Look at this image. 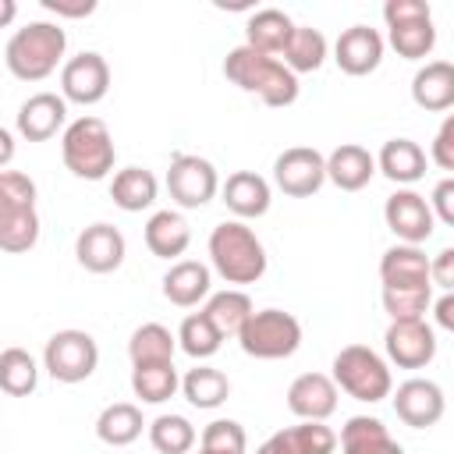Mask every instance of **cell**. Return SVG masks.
<instances>
[{
	"label": "cell",
	"mask_w": 454,
	"mask_h": 454,
	"mask_svg": "<svg viewBox=\"0 0 454 454\" xmlns=\"http://www.w3.org/2000/svg\"><path fill=\"white\" fill-rule=\"evenodd\" d=\"M255 454H298V450H294V443H291V433L280 429V433H273L270 440H262Z\"/></svg>",
	"instance_id": "681fc988"
},
{
	"label": "cell",
	"mask_w": 454,
	"mask_h": 454,
	"mask_svg": "<svg viewBox=\"0 0 454 454\" xmlns=\"http://www.w3.org/2000/svg\"><path fill=\"white\" fill-rule=\"evenodd\" d=\"M223 206L238 220H255L270 209V184L255 170H234L223 184Z\"/></svg>",
	"instance_id": "44dd1931"
},
{
	"label": "cell",
	"mask_w": 454,
	"mask_h": 454,
	"mask_svg": "<svg viewBox=\"0 0 454 454\" xmlns=\"http://www.w3.org/2000/svg\"><path fill=\"white\" fill-rule=\"evenodd\" d=\"M145 245L156 259H177L192 245V227L177 209H160L145 220Z\"/></svg>",
	"instance_id": "cb8c5ba5"
},
{
	"label": "cell",
	"mask_w": 454,
	"mask_h": 454,
	"mask_svg": "<svg viewBox=\"0 0 454 454\" xmlns=\"http://www.w3.org/2000/svg\"><path fill=\"white\" fill-rule=\"evenodd\" d=\"M245 429H241V422H234V419H216V422H209L206 429H202V443H199V450H206V454H245Z\"/></svg>",
	"instance_id": "ab89813d"
},
{
	"label": "cell",
	"mask_w": 454,
	"mask_h": 454,
	"mask_svg": "<svg viewBox=\"0 0 454 454\" xmlns=\"http://www.w3.org/2000/svg\"><path fill=\"white\" fill-rule=\"evenodd\" d=\"M333 60L344 74L351 78H362L369 71L380 67L383 60V35L369 25H351L337 35V46H333Z\"/></svg>",
	"instance_id": "5bb4252c"
},
{
	"label": "cell",
	"mask_w": 454,
	"mask_h": 454,
	"mask_svg": "<svg viewBox=\"0 0 454 454\" xmlns=\"http://www.w3.org/2000/svg\"><path fill=\"white\" fill-rule=\"evenodd\" d=\"M376 167L394 184H415V181L426 177V153L411 138H390V142H383V149L376 156Z\"/></svg>",
	"instance_id": "484cf974"
},
{
	"label": "cell",
	"mask_w": 454,
	"mask_h": 454,
	"mask_svg": "<svg viewBox=\"0 0 454 454\" xmlns=\"http://www.w3.org/2000/svg\"><path fill=\"white\" fill-rule=\"evenodd\" d=\"M209 294V266L199 259H181L163 273V298L177 309H192Z\"/></svg>",
	"instance_id": "7402d4cb"
},
{
	"label": "cell",
	"mask_w": 454,
	"mask_h": 454,
	"mask_svg": "<svg viewBox=\"0 0 454 454\" xmlns=\"http://www.w3.org/2000/svg\"><path fill=\"white\" fill-rule=\"evenodd\" d=\"M411 99H415V106H422L429 114L454 110V64L429 60L426 67H419L411 78Z\"/></svg>",
	"instance_id": "ffe728a7"
},
{
	"label": "cell",
	"mask_w": 454,
	"mask_h": 454,
	"mask_svg": "<svg viewBox=\"0 0 454 454\" xmlns=\"http://www.w3.org/2000/svg\"><path fill=\"white\" fill-rule=\"evenodd\" d=\"M273 181L291 199H309L326 181V156L312 145H291L273 160Z\"/></svg>",
	"instance_id": "9c48e42d"
},
{
	"label": "cell",
	"mask_w": 454,
	"mask_h": 454,
	"mask_svg": "<svg viewBox=\"0 0 454 454\" xmlns=\"http://www.w3.org/2000/svg\"><path fill=\"white\" fill-rule=\"evenodd\" d=\"M43 365L57 383H82L99 365V348L85 330H57L43 348Z\"/></svg>",
	"instance_id": "52a82bcc"
},
{
	"label": "cell",
	"mask_w": 454,
	"mask_h": 454,
	"mask_svg": "<svg viewBox=\"0 0 454 454\" xmlns=\"http://www.w3.org/2000/svg\"><path fill=\"white\" fill-rule=\"evenodd\" d=\"M340 454H404L387 426L372 415H351L340 429Z\"/></svg>",
	"instance_id": "d4e9b609"
},
{
	"label": "cell",
	"mask_w": 454,
	"mask_h": 454,
	"mask_svg": "<svg viewBox=\"0 0 454 454\" xmlns=\"http://www.w3.org/2000/svg\"><path fill=\"white\" fill-rule=\"evenodd\" d=\"M181 390H184L188 404L209 411V408H220V404L227 401V394H231V380H227L220 369H213V365H195V369L184 372Z\"/></svg>",
	"instance_id": "1f68e13d"
},
{
	"label": "cell",
	"mask_w": 454,
	"mask_h": 454,
	"mask_svg": "<svg viewBox=\"0 0 454 454\" xmlns=\"http://www.w3.org/2000/svg\"><path fill=\"white\" fill-rule=\"evenodd\" d=\"M174 348L177 337L163 326V323H142L131 340H128V355L131 365H160V362H174Z\"/></svg>",
	"instance_id": "4dcf8cb0"
},
{
	"label": "cell",
	"mask_w": 454,
	"mask_h": 454,
	"mask_svg": "<svg viewBox=\"0 0 454 454\" xmlns=\"http://www.w3.org/2000/svg\"><path fill=\"white\" fill-rule=\"evenodd\" d=\"M39 241V213L35 206H7L0 202V248L28 252Z\"/></svg>",
	"instance_id": "f1b7e54d"
},
{
	"label": "cell",
	"mask_w": 454,
	"mask_h": 454,
	"mask_svg": "<svg viewBox=\"0 0 454 454\" xmlns=\"http://www.w3.org/2000/svg\"><path fill=\"white\" fill-rule=\"evenodd\" d=\"M220 188L216 167L195 153H177L167 170V192L181 209H202Z\"/></svg>",
	"instance_id": "ba28073f"
},
{
	"label": "cell",
	"mask_w": 454,
	"mask_h": 454,
	"mask_svg": "<svg viewBox=\"0 0 454 454\" xmlns=\"http://www.w3.org/2000/svg\"><path fill=\"white\" fill-rule=\"evenodd\" d=\"M238 344L252 358H291L301 348V323L284 309H262L245 323Z\"/></svg>",
	"instance_id": "8992f818"
},
{
	"label": "cell",
	"mask_w": 454,
	"mask_h": 454,
	"mask_svg": "<svg viewBox=\"0 0 454 454\" xmlns=\"http://www.w3.org/2000/svg\"><path fill=\"white\" fill-rule=\"evenodd\" d=\"M376 170V156L355 142H344L326 156V181H333L340 192H362Z\"/></svg>",
	"instance_id": "d6986e66"
},
{
	"label": "cell",
	"mask_w": 454,
	"mask_h": 454,
	"mask_svg": "<svg viewBox=\"0 0 454 454\" xmlns=\"http://www.w3.org/2000/svg\"><path fill=\"white\" fill-rule=\"evenodd\" d=\"M323 60H326V35L312 25H294V35L284 50V64L294 74H309V71H319Z\"/></svg>",
	"instance_id": "d6a6232c"
},
{
	"label": "cell",
	"mask_w": 454,
	"mask_h": 454,
	"mask_svg": "<svg viewBox=\"0 0 454 454\" xmlns=\"http://www.w3.org/2000/svg\"><path fill=\"white\" fill-rule=\"evenodd\" d=\"M43 7L60 18H89L96 11V0H43Z\"/></svg>",
	"instance_id": "7dc6e473"
},
{
	"label": "cell",
	"mask_w": 454,
	"mask_h": 454,
	"mask_svg": "<svg viewBox=\"0 0 454 454\" xmlns=\"http://www.w3.org/2000/svg\"><path fill=\"white\" fill-rule=\"evenodd\" d=\"M149 443L160 454H188L195 447V426L184 415H156L149 422Z\"/></svg>",
	"instance_id": "74e56055"
},
{
	"label": "cell",
	"mask_w": 454,
	"mask_h": 454,
	"mask_svg": "<svg viewBox=\"0 0 454 454\" xmlns=\"http://www.w3.org/2000/svg\"><path fill=\"white\" fill-rule=\"evenodd\" d=\"M181 387L174 362H160V365H135L131 369V390L135 397H142L145 404H163L174 397V390Z\"/></svg>",
	"instance_id": "836d02e7"
},
{
	"label": "cell",
	"mask_w": 454,
	"mask_h": 454,
	"mask_svg": "<svg viewBox=\"0 0 454 454\" xmlns=\"http://www.w3.org/2000/svg\"><path fill=\"white\" fill-rule=\"evenodd\" d=\"M142 411L128 401H117V404H106L96 419V436L106 443V447H128L142 436Z\"/></svg>",
	"instance_id": "83f0119b"
},
{
	"label": "cell",
	"mask_w": 454,
	"mask_h": 454,
	"mask_svg": "<svg viewBox=\"0 0 454 454\" xmlns=\"http://www.w3.org/2000/svg\"><path fill=\"white\" fill-rule=\"evenodd\" d=\"M383 18L387 25H401V21H415V18H433L426 0H387L383 4Z\"/></svg>",
	"instance_id": "ee69618b"
},
{
	"label": "cell",
	"mask_w": 454,
	"mask_h": 454,
	"mask_svg": "<svg viewBox=\"0 0 454 454\" xmlns=\"http://www.w3.org/2000/svg\"><path fill=\"white\" fill-rule=\"evenodd\" d=\"M443 408H447V401H443V390L433 383V380H404L401 387H397V394H394V411H397V419L404 422V426H411V429H429V426H436L440 419H443Z\"/></svg>",
	"instance_id": "4fadbf2b"
},
{
	"label": "cell",
	"mask_w": 454,
	"mask_h": 454,
	"mask_svg": "<svg viewBox=\"0 0 454 454\" xmlns=\"http://www.w3.org/2000/svg\"><path fill=\"white\" fill-rule=\"evenodd\" d=\"M124 234L114 223H89L74 241V255L89 273H114L124 262Z\"/></svg>",
	"instance_id": "2e32d148"
},
{
	"label": "cell",
	"mask_w": 454,
	"mask_h": 454,
	"mask_svg": "<svg viewBox=\"0 0 454 454\" xmlns=\"http://www.w3.org/2000/svg\"><path fill=\"white\" fill-rule=\"evenodd\" d=\"M67 50V35L53 21H28L21 25L7 46H4V64L14 78L21 82H43L57 71L60 57Z\"/></svg>",
	"instance_id": "7a4b0ae2"
},
{
	"label": "cell",
	"mask_w": 454,
	"mask_h": 454,
	"mask_svg": "<svg viewBox=\"0 0 454 454\" xmlns=\"http://www.w3.org/2000/svg\"><path fill=\"white\" fill-rule=\"evenodd\" d=\"M177 344H181V351L184 355H192V358H213L216 351H220V344H223V337H220V330L209 323V316L206 312H192V316H184L181 319V330H177Z\"/></svg>",
	"instance_id": "8d00e7d4"
},
{
	"label": "cell",
	"mask_w": 454,
	"mask_h": 454,
	"mask_svg": "<svg viewBox=\"0 0 454 454\" xmlns=\"http://www.w3.org/2000/svg\"><path fill=\"white\" fill-rule=\"evenodd\" d=\"M156 192H160V184H156L153 170H145V167H124V170H117L114 181H110V199H114V206H121L124 213H142V209H149V206L156 202Z\"/></svg>",
	"instance_id": "4316f807"
},
{
	"label": "cell",
	"mask_w": 454,
	"mask_h": 454,
	"mask_svg": "<svg viewBox=\"0 0 454 454\" xmlns=\"http://www.w3.org/2000/svg\"><path fill=\"white\" fill-rule=\"evenodd\" d=\"M202 312H206L209 323L220 330V337H238V333L245 330V323L255 316L252 298H248L245 291H220V294H213V298L206 301Z\"/></svg>",
	"instance_id": "f546056e"
},
{
	"label": "cell",
	"mask_w": 454,
	"mask_h": 454,
	"mask_svg": "<svg viewBox=\"0 0 454 454\" xmlns=\"http://www.w3.org/2000/svg\"><path fill=\"white\" fill-rule=\"evenodd\" d=\"M433 284L454 291V245H447L443 252L433 255Z\"/></svg>",
	"instance_id": "bcb514c9"
},
{
	"label": "cell",
	"mask_w": 454,
	"mask_h": 454,
	"mask_svg": "<svg viewBox=\"0 0 454 454\" xmlns=\"http://www.w3.org/2000/svg\"><path fill=\"white\" fill-rule=\"evenodd\" d=\"M383 287H433V259L419 245H394L380 259Z\"/></svg>",
	"instance_id": "ac0fdd59"
},
{
	"label": "cell",
	"mask_w": 454,
	"mask_h": 454,
	"mask_svg": "<svg viewBox=\"0 0 454 454\" xmlns=\"http://www.w3.org/2000/svg\"><path fill=\"white\" fill-rule=\"evenodd\" d=\"M0 202L7 206H35V181L21 170H4L0 174Z\"/></svg>",
	"instance_id": "b9f144b4"
},
{
	"label": "cell",
	"mask_w": 454,
	"mask_h": 454,
	"mask_svg": "<svg viewBox=\"0 0 454 454\" xmlns=\"http://www.w3.org/2000/svg\"><path fill=\"white\" fill-rule=\"evenodd\" d=\"M287 433H291V443H294L298 454H333V447L340 440L323 422H301V426H291Z\"/></svg>",
	"instance_id": "60d3db41"
},
{
	"label": "cell",
	"mask_w": 454,
	"mask_h": 454,
	"mask_svg": "<svg viewBox=\"0 0 454 454\" xmlns=\"http://www.w3.org/2000/svg\"><path fill=\"white\" fill-rule=\"evenodd\" d=\"M429 156L440 170H450L454 174V114L443 117V124L436 128L433 135V145H429Z\"/></svg>",
	"instance_id": "7bdbcfd3"
},
{
	"label": "cell",
	"mask_w": 454,
	"mask_h": 454,
	"mask_svg": "<svg viewBox=\"0 0 454 454\" xmlns=\"http://www.w3.org/2000/svg\"><path fill=\"white\" fill-rule=\"evenodd\" d=\"M429 206H433V216L436 220H443L447 227H454V177L436 181V188L429 195Z\"/></svg>",
	"instance_id": "f6af8a7d"
},
{
	"label": "cell",
	"mask_w": 454,
	"mask_h": 454,
	"mask_svg": "<svg viewBox=\"0 0 454 454\" xmlns=\"http://www.w3.org/2000/svg\"><path fill=\"white\" fill-rule=\"evenodd\" d=\"M287 408L301 422H323V419H330L337 411V383H333V376L301 372L287 387Z\"/></svg>",
	"instance_id": "e0dca14e"
},
{
	"label": "cell",
	"mask_w": 454,
	"mask_h": 454,
	"mask_svg": "<svg viewBox=\"0 0 454 454\" xmlns=\"http://www.w3.org/2000/svg\"><path fill=\"white\" fill-rule=\"evenodd\" d=\"M39 383V365L25 348H4L0 355V387L11 397H28Z\"/></svg>",
	"instance_id": "e575fe53"
},
{
	"label": "cell",
	"mask_w": 454,
	"mask_h": 454,
	"mask_svg": "<svg viewBox=\"0 0 454 454\" xmlns=\"http://www.w3.org/2000/svg\"><path fill=\"white\" fill-rule=\"evenodd\" d=\"M67 121V99L57 92H35L18 106L14 128L25 142H46L53 138Z\"/></svg>",
	"instance_id": "9a60e30c"
},
{
	"label": "cell",
	"mask_w": 454,
	"mask_h": 454,
	"mask_svg": "<svg viewBox=\"0 0 454 454\" xmlns=\"http://www.w3.org/2000/svg\"><path fill=\"white\" fill-rule=\"evenodd\" d=\"M60 156H64V167L82 177V181H99L114 170V138H110V128L85 114L78 121H71L64 128V138H60Z\"/></svg>",
	"instance_id": "277c9868"
},
{
	"label": "cell",
	"mask_w": 454,
	"mask_h": 454,
	"mask_svg": "<svg viewBox=\"0 0 454 454\" xmlns=\"http://www.w3.org/2000/svg\"><path fill=\"white\" fill-rule=\"evenodd\" d=\"M387 358L401 369H422L436 355V333L426 319H394L383 333Z\"/></svg>",
	"instance_id": "8fae6325"
},
{
	"label": "cell",
	"mask_w": 454,
	"mask_h": 454,
	"mask_svg": "<svg viewBox=\"0 0 454 454\" xmlns=\"http://www.w3.org/2000/svg\"><path fill=\"white\" fill-rule=\"evenodd\" d=\"M223 74L238 89L259 96L266 106H291L298 99V74L284 60L266 57L245 43L223 57Z\"/></svg>",
	"instance_id": "6da1fadb"
},
{
	"label": "cell",
	"mask_w": 454,
	"mask_h": 454,
	"mask_svg": "<svg viewBox=\"0 0 454 454\" xmlns=\"http://www.w3.org/2000/svg\"><path fill=\"white\" fill-rule=\"evenodd\" d=\"M383 220H387V227L401 238V245H422V241L433 234V227H436L433 206H429L419 192H411V188H397V192L387 199Z\"/></svg>",
	"instance_id": "7c38bea8"
},
{
	"label": "cell",
	"mask_w": 454,
	"mask_h": 454,
	"mask_svg": "<svg viewBox=\"0 0 454 454\" xmlns=\"http://www.w3.org/2000/svg\"><path fill=\"white\" fill-rule=\"evenodd\" d=\"M433 316H436V326H443L447 333H454V291H447L443 298L433 301Z\"/></svg>",
	"instance_id": "c3c4849f"
},
{
	"label": "cell",
	"mask_w": 454,
	"mask_h": 454,
	"mask_svg": "<svg viewBox=\"0 0 454 454\" xmlns=\"http://www.w3.org/2000/svg\"><path fill=\"white\" fill-rule=\"evenodd\" d=\"M11 153H14V142H11V131L4 128L0 131V167L7 170V163H11Z\"/></svg>",
	"instance_id": "f907efd6"
},
{
	"label": "cell",
	"mask_w": 454,
	"mask_h": 454,
	"mask_svg": "<svg viewBox=\"0 0 454 454\" xmlns=\"http://www.w3.org/2000/svg\"><path fill=\"white\" fill-rule=\"evenodd\" d=\"M291 35H294V21L277 7L255 11L248 18V25H245V46H252V50H259L266 57H277V53L284 57Z\"/></svg>",
	"instance_id": "603a6c76"
},
{
	"label": "cell",
	"mask_w": 454,
	"mask_h": 454,
	"mask_svg": "<svg viewBox=\"0 0 454 454\" xmlns=\"http://www.w3.org/2000/svg\"><path fill=\"white\" fill-rule=\"evenodd\" d=\"M387 28H390V46L404 60H422L436 46L433 18H415V21H401V25H387Z\"/></svg>",
	"instance_id": "d590c367"
},
{
	"label": "cell",
	"mask_w": 454,
	"mask_h": 454,
	"mask_svg": "<svg viewBox=\"0 0 454 454\" xmlns=\"http://www.w3.org/2000/svg\"><path fill=\"white\" fill-rule=\"evenodd\" d=\"M14 18V0H4V11H0V25H7Z\"/></svg>",
	"instance_id": "816d5d0a"
},
{
	"label": "cell",
	"mask_w": 454,
	"mask_h": 454,
	"mask_svg": "<svg viewBox=\"0 0 454 454\" xmlns=\"http://www.w3.org/2000/svg\"><path fill=\"white\" fill-rule=\"evenodd\" d=\"M209 262L227 284H255L266 273V248L241 220H223L209 234Z\"/></svg>",
	"instance_id": "3957f363"
},
{
	"label": "cell",
	"mask_w": 454,
	"mask_h": 454,
	"mask_svg": "<svg viewBox=\"0 0 454 454\" xmlns=\"http://www.w3.org/2000/svg\"><path fill=\"white\" fill-rule=\"evenodd\" d=\"M333 383L365 404H376V401L390 397V390H394L387 362L365 344H348L333 355Z\"/></svg>",
	"instance_id": "5b68a950"
},
{
	"label": "cell",
	"mask_w": 454,
	"mask_h": 454,
	"mask_svg": "<svg viewBox=\"0 0 454 454\" xmlns=\"http://www.w3.org/2000/svg\"><path fill=\"white\" fill-rule=\"evenodd\" d=\"M433 301V287H383V309L394 319H422Z\"/></svg>",
	"instance_id": "f35d334b"
},
{
	"label": "cell",
	"mask_w": 454,
	"mask_h": 454,
	"mask_svg": "<svg viewBox=\"0 0 454 454\" xmlns=\"http://www.w3.org/2000/svg\"><path fill=\"white\" fill-rule=\"evenodd\" d=\"M110 92V67L96 50L71 57L60 67V96L78 106H92Z\"/></svg>",
	"instance_id": "30bf717a"
}]
</instances>
